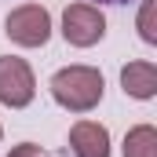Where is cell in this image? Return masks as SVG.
<instances>
[{
  "label": "cell",
  "instance_id": "obj_1",
  "mask_svg": "<svg viewBox=\"0 0 157 157\" xmlns=\"http://www.w3.org/2000/svg\"><path fill=\"white\" fill-rule=\"evenodd\" d=\"M51 99L62 106V110H70V113H91L99 102H102V95H106V80L102 73L95 70V66H62V70H55L51 73Z\"/></svg>",
  "mask_w": 157,
  "mask_h": 157
},
{
  "label": "cell",
  "instance_id": "obj_2",
  "mask_svg": "<svg viewBox=\"0 0 157 157\" xmlns=\"http://www.w3.org/2000/svg\"><path fill=\"white\" fill-rule=\"evenodd\" d=\"M4 33L18 48H44L51 40V15L40 4H18L4 18Z\"/></svg>",
  "mask_w": 157,
  "mask_h": 157
},
{
  "label": "cell",
  "instance_id": "obj_3",
  "mask_svg": "<svg viewBox=\"0 0 157 157\" xmlns=\"http://www.w3.org/2000/svg\"><path fill=\"white\" fill-rule=\"evenodd\" d=\"M37 99V77L33 66L18 55H0V106L26 110Z\"/></svg>",
  "mask_w": 157,
  "mask_h": 157
},
{
  "label": "cell",
  "instance_id": "obj_4",
  "mask_svg": "<svg viewBox=\"0 0 157 157\" xmlns=\"http://www.w3.org/2000/svg\"><path fill=\"white\" fill-rule=\"evenodd\" d=\"M62 37L73 48H95L106 37V15L99 4H70L62 11Z\"/></svg>",
  "mask_w": 157,
  "mask_h": 157
},
{
  "label": "cell",
  "instance_id": "obj_5",
  "mask_svg": "<svg viewBox=\"0 0 157 157\" xmlns=\"http://www.w3.org/2000/svg\"><path fill=\"white\" fill-rule=\"evenodd\" d=\"M70 150L73 157H110V132L99 121H77L70 128Z\"/></svg>",
  "mask_w": 157,
  "mask_h": 157
},
{
  "label": "cell",
  "instance_id": "obj_6",
  "mask_svg": "<svg viewBox=\"0 0 157 157\" xmlns=\"http://www.w3.org/2000/svg\"><path fill=\"white\" fill-rule=\"evenodd\" d=\"M121 88H124V95H132V99H139V102L154 99L157 95V66L150 59L128 62V66L121 70Z\"/></svg>",
  "mask_w": 157,
  "mask_h": 157
},
{
  "label": "cell",
  "instance_id": "obj_7",
  "mask_svg": "<svg viewBox=\"0 0 157 157\" xmlns=\"http://www.w3.org/2000/svg\"><path fill=\"white\" fill-rule=\"evenodd\" d=\"M124 157H157V128L154 124H135L124 135Z\"/></svg>",
  "mask_w": 157,
  "mask_h": 157
},
{
  "label": "cell",
  "instance_id": "obj_8",
  "mask_svg": "<svg viewBox=\"0 0 157 157\" xmlns=\"http://www.w3.org/2000/svg\"><path fill=\"white\" fill-rule=\"evenodd\" d=\"M154 7H157V0H143V4H139V37H143V44H157Z\"/></svg>",
  "mask_w": 157,
  "mask_h": 157
},
{
  "label": "cell",
  "instance_id": "obj_9",
  "mask_svg": "<svg viewBox=\"0 0 157 157\" xmlns=\"http://www.w3.org/2000/svg\"><path fill=\"white\" fill-rule=\"evenodd\" d=\"M7 157H44V150H40L37 143H18V146H11Z\"/></svg>",
  "mask_w": 157,
  "mask_h": 157
},
{
  "label": "cell",
  "instance_id": "obj_10",
  "mask_svg": "<svg viewBox=\"0 0 157 157\" xmlns=\"http://www.w3.org/2000/svg\"><path fill=\"white\" fill-rule=\"evenodd\" d=\"M95 4H128V0H95Z\"/></svg>",
  "mask_w": 157,
  "mask_h": 157
},
{
  "label": "cell",
  "instance_id": "obj_11",
  "mask_svg": "<svg viewBox=\"0 0 157 157\" xmlns=\"http://www.w3.org/2000/svg\"><path fill=\"white\" fill-rule=\"evenodd\" d=\"M0 139H4V128H0Z\"/></svg>",
  "mask_w": 157,
  "mask_h": 157
}]
</instances>
